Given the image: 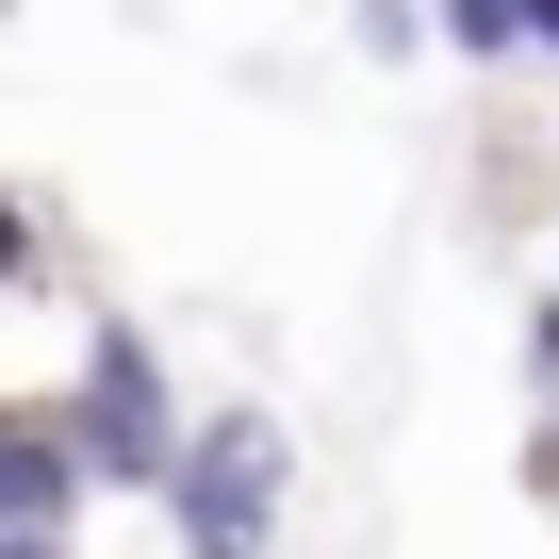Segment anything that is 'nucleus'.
Wrapping results in <instances>:
<instances>
[{"instance_id":"nucleus-1","label":"nucleus","mask_w":559,"mask_h":559,"mask_svg":"<svg viewBox=\"0 0 559 559\" xmlns=\"http://www.w3.org/2000/svg\"><path fill=\"white\" fill-rule=\"evenodd\" d=\"M50 428H67L83 493H148V510H165V461H181V428H198V412L165 395V346H148L132 313H99V330H83V379H67V412H50Z\"/></svg>"},{"instance_id":"nucleus-2","label":"nucleus","mask_w":559,"mask_h":559,"mask_svg":"<svg viewBox=\"0 0 559 559\" xmlns=\"http://www.w3.org/2000/svg\"><path fill=\"white\" fill-rule=\"evenodd\" d=\"M280 493H297V428H280V412H198L181 461H165V543L181 559H263L280 543Z\"/></svg>"},{"instance_id":"nucleus-3","label":"nucleus","mask_w":559,"mask_h":559,"mask_svg":"<svg viewBox=\"0 0 559 559\" xmlns=\"http://www.w3.org/2000/svg\"><path fill=\"white\" fill-rule=\"evenodd\" d=\"M83 526V461L50 412H0V543H67Z\"/></svg>"},{"instance_id":"nucleus-4","label":"nucleus","mask_w":559,"mask_h":559,"mask_svg":"<svg viewBox=\"0 0 559 559\" xmlns=\"http://www.w3.org/2000/svg\"><path fill=\"white\" fill-rule=\"evenodd\" d=\"M428 34H444L461 67H510V50H526V0H428Z\"/></svg>"},{"instance_id":"nucleus-5","label":"nucleus","mask_w":559,"mask_h":559,"mask_svg":"<svg viewBox=\"0 0 559 559\" xmlns=\"http://www.w3.org/2000/svg\"><path fill=\"white\" fill-rule=\"evenodd\" d=\"M346 34H362L379 67H412V34H428V0H346Z\"/></svg>"},{"instance_id":"nucleus-6","label":"nucleus","mask_w":559,"mask_h":559,"mask_svg":"<svg viewBox=\"0 0 559 559\" xmlns=\"http://www.w3.org/2000/svg\"><path fill=\"white\" fill-rule=\"evenodd\" d=\"M526 395L559 412V280H543V297H526Z\"/></svg>"},{"instance_id":"nucleus-7","label":"nucleus","mask_w":559,"mask_h":559,"mask_svg":"<svg viewBox=\"0 0 559 559\" xmlns=\"http://www.w3.org/2000/svg\"><path fill=\"white\" fill-rule=\"evenodd\" d=\"M34 263H50V247H34V214H17V198H0V297H17V280H34Z\"/></svg>"},{"instance_id":"nucleus-8","label":"nucleus","mask_w":559,"mask_h":559,"mask_svg":"<svg viewBox=\"0 0 559 559\" xmlns=\"http://www.w3.org/2000/svg\"><path fill=\"white\" fill-rule=\"evenodd\" d=\"M526 493H559V412H543V428H526Z\"/></svg>"},{"instance_id":"nucleus-9","label":"nucleus","mask_w":559,"mask_h":559,"mask_svg":"<svg viewBox=\"0 0 559 559\" xmlns=\"http://www.w3.org/2000/svg\"><path fill=\"white\" fill-rule=\"evenodd\" d=\"M526 50H543V67H559V0H526Z\"/></svg>"},{"instance_id":"nucleus-10","label":"nucleus","mask_w":559,"mask_h":559,"mask_svg":"<svg viewBox=\"0 0 559 559\" xmlns=\"http://www.w3.org/2000/svg\"><path fill=\"white\" fill-rule=\"evenodd\" d=\"M0 559H67V543H0Z\"/></svg>"}]
</instances>
